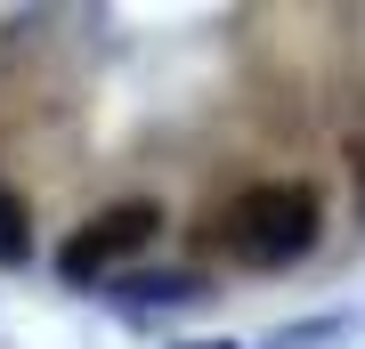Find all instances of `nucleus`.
Wrapping results in <instances>:
<instances>
[{
    "label": "nucleus",
    "mask_w": 365,
    "mask_h": 349,
    "mask_svg": "<svg viewBox=\"0 0 365 349\" xmlns=\"http://www.w3.org/2000/svg\"><path fill=\"white\" fill-rule=\"evenodd\" d=\"M155 203H114V211H98L90 228L66 244V268L73 276H98V268H114V260H130V252H146L155 244Z\"/></svg>",
    "instance_id": "obj_2"
},
{
    "label": "nucleus",
    "mask_w": 365,
    "mask_h": 349,
    "mask_svg": "<svg viewBox=\"0 0 365 349\" xmlns=\"http://www.w3.org/2000/svg\"><path fill=\"white\" fill-rule=\"evenodd\" d=\"M317 228H325V203H317V187L300 179H260L244 187L235 203L220 211V244L227 260H244V268H284V260H300L317 244Z\"/></svg>",
    "instance_id": "obj_1"
},
{
    "label": "nucleus",
    "mask_w": 365,
    "mask_h": 349,
    "mask_svg": "<svg viewBox=\"0 0 365 349\" xmlns=\"http://www.w3.org/2000/svg\"><path fill=\"white\" fill-rule=\"evenodd\" d=\"M25 244H33V236H25V203L0 187V260H25Z\"/></svg>",
    "instance_id": "obj_3"
}]
</instances>
